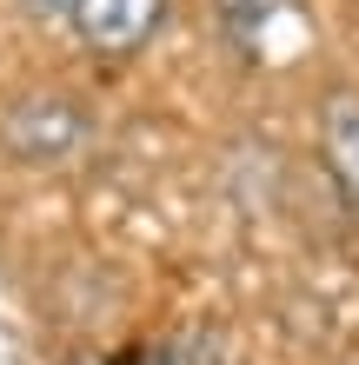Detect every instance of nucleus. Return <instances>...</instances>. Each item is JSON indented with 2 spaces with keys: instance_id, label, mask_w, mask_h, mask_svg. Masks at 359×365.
<instances>
[{
  "instance_id": "5",
  "label": "nucleus",
  "mask_w": 359,
  "mask_h": 365,
  "mask_svg": "<svg viewBox=\"0 0 359 365\" xmlns=\"http://www.w3.org/2000/svg\"><path fill=\"white\" fill-rule=\"evenodd\" d=\"M20 7H27L34 20H67V7H74V0H20Z\"/></svg>"
},
{
  "instance_id": "1",
  "label": "nucleus",
  "mask_w": 359,
  "mask_h": 365,
  "mask_svg": "<svg viewBox=\"0 0 359 365\" xmlns=\"http://www.w3.org/2000/svg\"><path fill=\"white\" fill-rule=\"evenodd\" d=\"M87 140H93V113L80 93L34 87L0 106V153L14 166H67L87 153Z\"/></svg>"
},
{
  "instance_id": "4",
  "label": "nucleus",
  "mask_w": 359,
  "mask_h": 365,
  "mask_svg": "<svg viewBox=\"0 0 359 365\" xmlns=\"http://www.w3.org/2000/svg\"><path fill=\"white\" fill-rule=\"evenodd\" d=\"M293 7H300V0H213V20L240 40V47H253V40L273 34Z\"/></svg>"
},
{
  "instance_id": "3",
  "label": "nucleus",
  "mask_w": 359,
  "mask_h": 365,
  "mask_svg": "<svg viewBox=\"0 0 359 365\" xmlns=\"http://www.w3.org/2000/svg\"><path fill=\"white\" fill-rule=\"evenodd\" d=\"M320 153L340 200L359 212V87H333L320 100Z\"/></svg>"
},
{
  "instance_id": "2",
  "label": "nucleus",
  "mask_w": 359,
  "mask_h": 365,
  "mask_svg": "<svg viewBox=\"0 0 359 365\" xmlns=\"http://www.w3.org/2000/svg\"><path fill=\"white\" fill-rule=\"evenodd\" d=\"M160 20H166V0H74L67 7L74 40L87 53H107V60L140 53L160 34Z\"/></svg>"
}]
</instances>
